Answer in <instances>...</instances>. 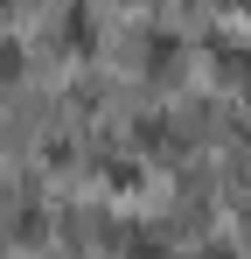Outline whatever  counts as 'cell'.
Wrapping results in <instances>:
<instances>
[{"instance_id": "1", "label": "cell", "mask_w": 251, "mask_h": 259, "mask_svg": "<svg viewBox=\"0 0 251 259\" xmlns=\"http://www.w3.org/2000/svg\"><path fill=\"white\" fill-rule=\"evenodd\" d=\"M56 28H63V42H91V14H84V7H77V14H63Z\"/></svg>"}, {"instance_id": "2", "label": "cell", "mask_w": 251, "mask_h": 259, "mask_svg": "<svg viewBox=\"0 0 251 259\" xmlns=\"http://www.w3.org/2000/svg\"><path fill=\"white\" fill-rule=\"evenodd\" d=\"M0 77H21V42L0 35Z\"/></svg>"}]
</instances>
